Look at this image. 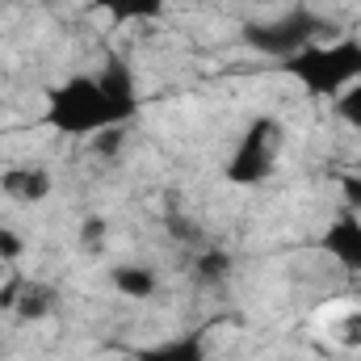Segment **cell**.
<instances>
[{
	"label": "cell",
	"mask_w": 361,
	"mask_h": 361,
	"mask_svg": "<svg viewBox=\"0 0 361 361\" xmlns=\"http://www.w3.org/2000/svg\"><path fill=\"white\" fill-rule=\"evenodd\" d=\"M135 361H210V349H206L202 332H180V336H164L147 349H135Z\"/></svg>",
	"instance_id": "obj_7"
},
{
	"label": "cell",
	"mask_w": 361,
	"mask_h": 361,
	"mask_svg": "<svg viewBox=\"0 0 361 361\" xmlns=\"http://www.w3.org/2000/svg\"><path fill=\"white\" fill-rule=\"evenodd\" d=\"M332 336H336L345 349H361V311H349L345 319H336Z\"/></svg>",
	"instance_id": "obj_14"
},
{
	"label": "cell",
	"mask_w": 361,
	"mask_h": 361,
	"mask_svg": "<svg viewBox=\"0 0 361 361\" xmlns=\"http://www.w3.org/2000/svg\"><path fill=\"white\" fill-rule=\"evenodd\" d=\"M332 109H336V118H341L345 126L361 130V80H357V85H349V89L341 92V97L332 101Z\"/></svg>",
	"instance_id": "obj_13"
},
{
	"label": "cell",
	"mask_w": 361,
	"mask_h": 361,
	"mask_svg": "<svg viewBox=\"0 0 361 361\" xmlns=\"http://www.w3.org/2000/svg\"><path fill=\"white\" fill-rule=\"evenodd\" d=\"M51 311H55V290L25 281V290H21V298H17L13 315H17V319H42V315H51Z\"/></svg>",
	"instance_id": "obj_11"
},
{
	"label": "cell",
	"mask_w": 361,
	"mask_h": 361,
	"mask_svg": "<svg viewBox=\"0 0 361 361\" xmlns=\"http://www.w3.org/2000/svg\"><path fill=\"white\" fill-rule=\"evenodd\" d=\"M277 156H281V126L273 118H252L248 130L240 135V143L231 147L227 180L231 185H265L277 169Z\"/></svg>",
	"instance_id": "obj_4"
},
{
	"label": "cell",
	"mask_w": 361,
	"mask_h": 361,
	"mask_svg": "<svg viewBox=\"0 0 361 361\" xmlns=\"http://www.w3.org/2000/svg\"><path fill=\"white\" fill-rule=\"evenodd\" d=\"M286 76L298 80L307 97L336 101L349 85L361 80V38H336V42H311L298 55L281 59Z\"/></svg>",
	"instance_id": "obj_2"
},
{
	"label": "cell",
	"mask_w": 361,
	"mask_h": 361,
	"mask_svg": "<svg viewBox=\"0 0 361 361\" xmlns=\"http://www.w3.org/2000/svg\"><path fill=\"white\" fill-rule=\"evenodd\" d=\"M25 257V235L13 227H0V265H13Z\"/></svg>",
	"instance_id": "obj_15"
},
{
	"label": "cell",
	"mask_w": 361,
	"mask_h": 361,
	"mask_svg": "<svg viewBox=\"0 0 361 361\" xmlns=\"http://www.w3.org/2000/svg\"><path fill=\"white\" fill-rule=\"evenodd\" d=\"M42 122L68 139H97L105 130H126L135 118L101 89L97 76H68L47 89Z\"/></svg>",
	"instance_id": "obj_1"
},
{
	"label": "cell",
	"mask_w": 361,
	"mask_h": 361,
	"mask_svg": "<svg viewBox=\"0 0 361 361\" xmlns=\"http://www.w3.org/2000/svg\"><path fill=\"white\" fill-rule=\"evenodd\" d=\"M97 80H101V89L109 92L130 118L139 114V80H135V68L122 59V55H109L105 63H101V72H92Z\"/></svg>",
	"instance_id": "obj_6"
},
{
	"label": "cell",
	"mask_w": 361,
	"mask_h": 361,
	"mask_svg": "<svg viewBox=\"0 0 361 361\" xmlns=\"http://www.w3.org/2000/svg\"><path fill=\"white\" fill-rule=\"evenodd\" d=\"M101 231H105V223H101V219H89V223H85V240H89L92 248H97V240H101Z\"/></svg>",
	"instance_id": "obj_17"
},
{
	"label": "cell",
	"mask_w": 361,
	"mask_h": 361,
	"mask_svg": "<svg viewBox=\"0 0 361 361\" xmlns=\"http://www.w3.org/2000/svg\"><path fill=\"white\" fill-rule=\"evenodd\" d=\"M341 197L349 210H361V177H345L341 180Z\"/></svg>",
	"instance_id": "obj_16"
},
{
	"label": "cell",
	"mask_w": 361,
	"mask_h": 361,
	"mask_svg": "<svg viewBox=\"0 0 361 361\" xmlns=\"http://www.w3.org/2000/svg\"><path fill=\"white\" fill-rule=\"evenodd\" d=\"M0 193L13 197V202H42L51 193V173L47 169H34V164H17V169H4L0 173Z\"/></svg>",
	"instance_id": "obj_8"
},
{
	"label": "cell",
	"mask_w": 361,
	"mask_h": 361,
	"mask_svg": "<svg viewBox=\"0 0 361 361\" xmlns=\"http://www.w3.org/2000/svg\"><path fill=\"white\" fill-rule=\"evenodd\" d=\"M319 34H324V21L311 8H286V13H273L265 21L244 25V42L252 51H261V55H273V59L298 55L302 47L319 42Z\"/></svg>",
	"instance_id": "obj_3"
},
{
	"label": "cell",
	"mask_w": 361,
	"mask_h": 361,
	"mask_svg": "<svg viewBox=\"0 0 361 361\" xmlns=\"http://www.w3.org/2000/svg\"><path fill=\"white\" fill-rule=\"evenodd\" d=\"M231 269H235V261H231V252H227V248H202V252H197V261H193L197 281H223Z\"/></svg>",
	"instance_id": "obj_12"
},
{
	"label": "cell",
	"mask_w": 361,
	"mask_h": 361,
	"mask_svg": "<svg viewBox=\"0 0 361 361\" xmlns=\"http://www.w3.org/2000/svg\"><path fill=\"white\" fill-rule=\"evenodd\" d=\"M109 281H114V290L122 298H156L160 294V273L152 269V265H135V261L114 265Z\"/></svg>",
	"instance_id": "obj_10"
},
{
	"label": "cell",
	"mask_w": 361,
	"mask_h": 361,
	"mask_svg": "<svg viewBox=\"0 0 361 361\" xmlns=\"http://www.w3.org/2000/svg\"><path fill=\"white\" fill-rule=\"evenodd\" d=\"M319 248L341 265V269L357 273L361 277V214L357 210H336L328 219V227L319 231Z\"/></svg>",
	"instance_id": "obj_5"
},
{
	"label": "cell",
	"mask_w": 361,
	"mask_h": 361,
	"mask_svg": "<svg viewBox=\"0 0 361 361\" xmlns=\"http://www.w3.org/2000/svg\"><path fill=\"white\" fill-rule=\"evenodd\" d=\"M89 8L109 17L114 25H130V21H160L169 0H89Z\"/></svg>",
	"instance_id": "obj_9"
}]
</instances>
